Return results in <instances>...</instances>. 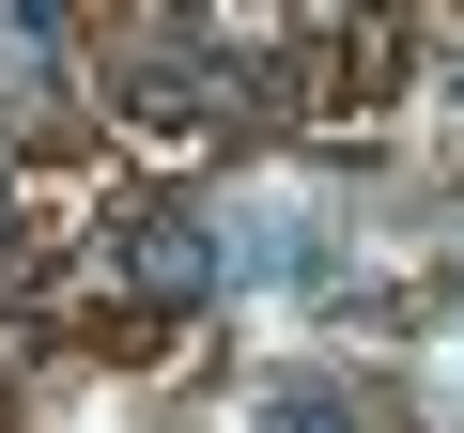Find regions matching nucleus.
I'll return each mask as SVG.
<instances>
[{
    "label": "nucleus",
    "instance_id": "f257e3e1",
    "mask_svg": "<svg viewBox=\"0 0 464 433\" xmlns=\"http://www.w3.org/2000/svg\"><path fill=\"white\" fill-rule=\"evenodd\" d=\"M264 433H356V418H341V402H310V387H295V402H264Z\"/></svg>",
    "mask_w": 464,
    "mask_h": 433
}]
</instances>
